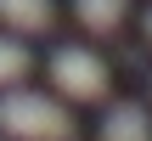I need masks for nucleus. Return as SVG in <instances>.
Returning a JSON list of instances; mask_svg holds the SVG:
<instances>
[{"label":"nucleus","mask_w":152,"mask_h":141,"mask_svg":"<svg viewBox=\"0 0 152 141\" xmlns=\"http://www.w3.org/2000/svg\"><path fill=\"white\" fill-rule=\"evenodd\" d=\"M0 130L17 141H73L79 136L73 113L39 90H0Z\"/></svg>","instance_id":"1"},{"label":"nucleus","mask_w":152,"mask_h":141,"mask_svg":"<svg viewBox=\"0 0 152 141\" xmlns=\"http://www.w3.org/2000/svg\"><path fill=\"white\" fill-rule=\"evenodd\" d=\"M51 85L68 90L73 102H102L107 96V62L85 45H62V51H51Z\"/></svg>","instance_id":"2"},{"label":"nucleus","mask_w":152,"mask_h":141,"mask_svg":"<svg viewBox=\"0 0 152 141\" xmlns=\"http://www.w3.org/2000/svg\"><path fill=\"white\" fill-rule=\"evenodd\" d=\"M102 141H152V119L141 102H113L102 119Z\"/></svg>","instance_id":"3"},{"label":"nucleus","mask_w":152,"mask_h":141,"mask_svg":"<svg viewBox=\"0 0 152 141\" xmlns=\"http://www.w3.org/2000/svg\"><path fill=\"white\" fill-rule=\"evenodd\" d=\"M56 17L51 0H0V23H11L17 34H45Z\"/></svg>","instance_id":"4"},{"label":"nucleus","mask_w":152,"mask_h":141,"mask_svg":"<svg viewBox=\"0 0 152 141\" xmlns=\"http://www.w3.org/2000/svg\"><path fill=\"white\" fill-rule=\"evenodd\" d=\"M73 17H79L90 34H113V28L130 17V0H73Z\"/></svg>","instance_id":"5"},{"label":"nucleus","mask_w":152,"mask_h":141,"mask_svg":"<svg viewBox=\"0 0 152 141\" xmlns=\"http://www.w3.org/2000/svg\"><path fill=\"white\" fill-rule=\"evenodd\" d=\"M28 68H34L28 45H23V40H11V34H0V90L23 85V79H28Z\"/></svg>","instance_id":"6"},{"label":"nucleus","mask_w":152,"mask_h":141,"mask_svg":"<svg viewBox=\"0 0 152 141\" xmlns=\"http://www.w3.org/2000/svg\"><path fill=\"white\" fill-rule=\"evenodd\" d=\"M147 40H152V6H147Z\"/></svg>","instance_id":"7"}]
</instances>
